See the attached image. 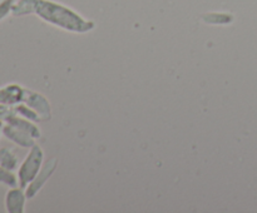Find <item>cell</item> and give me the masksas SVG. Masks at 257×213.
<instances>
[{"label":"cell","mask_w":257,"mask_h":213,"mask_svg":"<svg viewBox=\"0 0 257 213\" xmlns=\"http://www.w3.org/2000/svg\"><path fill=\"white\" fill-rule=\"evenodd\" d=\"M14 14L35 13L47 23L74 33H87L94 28V23L84 19L70 8L52 0H20L13 9Z\"/></svg>","instance_id":"1"},{"label":"cell","mask_w":257,"mask_h":213,"mask_svg":"<svg viewBox=\"0 0 257 213\" xmlns=\"http://www.w3.org/2000/svg\"><path fill=\"white\" fill-rule=\"evenodd\" d=\"M43 162V150L38 145H33L32 150L28 154L27 159L23 162L19 170V180L22 188L27 187L28 183H32L39 173Z\"/></svg>","instance_id":"2"},{"label":"cell","mask_w":257,"mask_h":213,"mask_svg":"<svg viewBox=\"0 0 257 213\" xmlns=\"http://www.w3.org/2000/svg\"><path fill=\"white\" fill-rule=\"evenodd\" d=\"M55 167H57V159H52L50 162H48L47 164L44 165V169L42 170V173H39V174L34 178L32 184H30L29 188H28L27 190L28 197L32 198L33 195H34L35 193L42 188V185L47 182L48 178H49L50 175H52V173L55 170Z\"/></svg>","instance_id":"3"},{"label":"cell","mask_w":257,"mask_h":213,"mask_svg":"<svg viewBox=\"0 0 257 213\" xmlns=\"http://www.w3.org/2000/svg\"><path fill=\"white\" fill-rule=\"evenodd\" d=\"M24 99L27 100V103L29 104V107L32 108V109L37 110L38 114L44 117L45 119L50 118V105L43 95L38 94V93L29 92V95H28L27 98H25L24 95Z\"/></svg>","instance_id":"4"},{"label":"cell","mask_w":257,"mask_h":213,"mask_svg":"<svg viewBox=\"0 0 257 213\" xmlns=\"http://www.w3.org/2000/svg\"><path fill=\"white\" fill-rule=\"evenodd\" d=\"M24 90L19 85H7L4 89L0 90V103L13 104L24 99Z\"/></svg>","instance_id":"5"},{"label":"cell","mask_w":257,"mask_h":213,"mask_svg":"<svg viewBox=\"0 0 257 213\" xmlns=\"http://www.w3.org/2000/svg\"><path fill=\"white\" fill-rule=\"evenodd\" d=\"M7 207L9 212H23L24 194L22 190L13 189L7 195Z\"/></svg>","instance_id":"6"},{"label":"cell","mask_w":257,"mask_h":213,"mask_svg":"<svg viewBox=\"0 0 257 213\" xmlns=\"http://www.w3.org/2000/svg\"><path fill=\"white\" fill-rule=\"evenodd\" d=\"M202 19L208 24H227L232 22V15L223 14V13H211L203 15Z\"/></svg>","instance_id":"7"},{"label":"cell","mask_w":257,"mask_h":213,"mask_svg":"<svg viewBox=\"0 0 257 213\" xmlns=\"http://www.w3.org/2000/svg\"><path fill=\"white\" fill-rule=\"evenodd\" d=\"M0 164L3 165V168L13 169L17 165V158H15V155L10 154L8 149H3L0 150Z\"/></svg>","instance_id":"8"}]
</instances>
